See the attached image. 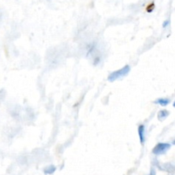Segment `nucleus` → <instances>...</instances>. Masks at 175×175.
<instances>
[{
  "label": "nucleus",
  "instance_id": "obj_1",
  "mask_svg": "<svg viewBox=\"0 0 175 175\" xmlns=\"http://www.w3.org/2000/svg\"><path fill=\"white\" fill-rule=\"evenodd\" d=\"M130 70H131V68L129 65H126L124 66L123 68H121L120 69L115 71L113 73H111L108 76V80L110 81V82H114L115 80H119L120 78H123V77L127 76L128 73H130Z\"/></svg>",
  "mask_w": 175,
  "mask_h": 175
},
{
  "label": "nucleus",
  "instance_id": "obj_2",
  "mask_svg": "<svg viewBox=\"0 0 175 175\" xmlns=\"http://www.w3.org/2000/svg\"><path fill=\"white\" fill-rule=\"evenodd\" d=\"M171 148V144L168 143H158L152 150V153L156 156H160L167 153L168 150Z\"/></svg>",
  "mask_w": 175,
  "mask_h": 175
},
{
  "label": "nucleus",
  "instance_id": "obj_3",
  "mask_svg": "<svg viewBox=\"0 0 175 175\" xmlns=\"http://www.w3.org/2000/svg\"><path fill=\"white\" fill-rule=\"evenodd\" d=\"M138 133H139L140 143L142 145H144L145 143V127H144V125H139V128H138Z\"/></svg>",
  "mask_w": 175,
  "mask_h": 175
},
{
  "label": "nucleus",
  "instance_id": "obj_4",
  "mask_svg": "<svg viewBox=\"0 0 175 175\" xmlns=\"http://www.w3.org/2000/svg\"><path fill=\"white\" fill-rule=\"evenodd\" d=\"M168 115H169V112L168 110H160V112L158 113V119H159V120H164Z\"/></svg>",
  "mask_w": 175,
  "mask_h": 175
},
{
  "label": "nucleus",
  "instance_id": "obj_5",
  "mask_svg": "<svg viewBox=\"0 0 175 175\" xmlns=\"http://www.w3.org/2000/svg\"><path fill=\"white\" fill-rule=\"evenodd\" d=\"M155 102L157 103V104H160V105L162 106V107H165V106H167L169 104L170 100L168 98H159V99H157V100H156Z\"/></svg>",
  "mask_w": 175,
  "mask_h": 175
},
{
  "label": "nucleus",
  "instance_id": "obj_6",
  "mask_svg": "<svg viewBox=\"0 0 175 175\" xmlns=\"http://www.w3.org/2000/svg\"><path fill=\"white\" fill-rule=\"evenodd\" d=\"M56 171V167L53 166V165H51L49 166L46 168H44V173L45 174H52L54 172Z\"/></svg>",
  "mask_w": 175,
  "mask_h": 175
},
{
  "label": "nucleus",
  "instance_id": "obj_7",
  "mask_svg": "<svg viewBox=\"0 0 175 175\" xmlns=\"http://www.w3.org/2000/svg\"><path fill=\"white\" fill-rule=\"evenodd\" d=\"M150 175H156V170H155L154 168H151V169H150Z\"/></svg>",
  "mask_w": 175,
  "mask_h": 175
},
{
  "label": "nucleus",
  "instance_id": "obj_8",
  "mask_svg": "<svg viewBox=\"0 0 175 175\" xmlns=\"http://www.w3.org/2000/svg\"><path fill=\"white\" fill-rule=\"evenodd\" d=\"M169 21H166V22H164V23H163V27H167V26L168 25V24H169Z\"/></svg>",
  "mask_w": 175,
  "mask_h": 175
},
{
  "label": "nucleus",
  "instance_id": "obj_9",
  "mask_svg": "<svg viewBox=\"0 0 175 175\" xmlns=\"http://www.w3.org/2000/svg\"><path fill=\"white\" fill-rule=\"evenodd\" d=\"M173 144H174V145H175V140H173Z\"/></svg>",
  "mask_w": 175,
  "mask_h": 175
},
{
  "label": "nucleus",
  "instance_id": "obj_10",
  "mask_svg": "<svg viewBox=\"0 0 175 175\" xmlns=\"http://www.w3.org/2000/svg\"><path fill=\"white\" fill-rule=\"evenodd\" d=\"M173 107H174V108H175V102H173Z\"/></svg>",
  "mask_w": 175,
  "mask_h": 175
}]
</instances>
